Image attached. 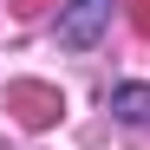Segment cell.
I'll list each match as a JSON object with an SVG mask.
<instances>
[{
	"instance_id": "obj_1",
	"label": "cell",
	"mask_w": 150,
	"mask_h": 150,
	"mask_svg": "<svg viewBox=\"0 0 150 150\" xmlns=\"http://www.w3.org/2000/svg\"><path fill=\"white\" fill-rule=\"evenodd\" d=\"M105 26H111V0H65L59 7V46H72V52L98 46Z\"/></svg>"
},
{
	"instance_id": "obj_2",
	"label": "cell",
	"mask_w": 150,
	"mask_h": 150,
	"mask_svg": "<svg viewBox=\"0 0 150 150\" xmlns=\"http://www.w3.org/2000/svg\"><path fill=\"white\" fill-rule=\"evenodd\" d=\"M111 111L124 124H150V85H117L111 91Z\"/></svg>"
}]
</instances>
